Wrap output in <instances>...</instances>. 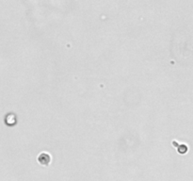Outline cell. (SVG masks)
<instances>
[{
	"label": "cell",
	"mask_w": 193,
	"mask_h": 181,
	"mask_svg": "<svg viewBox=\"0 0 193 181\" xmlns=\"http://www.w3.org/2000/svg\"><path fill=\"white\" fill-rule=\"evenodd\" d=\"M51 160H52V157L50 156V155L46 152H43V153H41L40 155L38 156V161L39 163L42 166H48L51 162Z\"/></svg>",
	"instance_id": "1"
}]
</instances>
